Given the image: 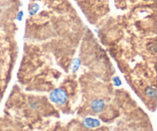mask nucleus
I'll return each mask as SVG.
<instances>
[{
  "label": "nucleus",
  "instance_id": "1",
  "mask_svg": "<svg viewBox=\"0 0 157 131\" xmlns=\"http://www.w3.org/2000/svg\"><path fill=\"white\" fill-rule=\"evenodd\" d=\"M50 99L55 104H64L67 101V94L61 89H56L51 93Z\"/></svg>",
  "mask_w": 157,
  "mask_h": 131
},
{
  "label": "nucleus",
  "instance_id": "2",
  "mask_svg": "<svg viewBox=\"0 0 157 131\" xmlns=\"http://www.w3.org/2000/svg\"><path fill=\"white\" fill-rule=\"evenodd\" d=\"M83 124L87 128H95L100 126L101 123L98 120L94 118H86L83 122Z\"/></svg>",
  "mask_w": 157,
  "mask_h": 131
},
{
  "label": "nucleus",
  "instance_id": "3",
  "mask_svg": "<svg viewBox=\"0 0 157 131\" xmlns=\"http://www.w3.org/2000/svg\"><path fill=\"white\" fill-rule=\"evenodd\" d=\"M104 107V101L101 100H96L91 104V109L94 113H100L103 110Z\"/></svg>",
  "mask_w": 157,
  "mask_h": 131
},
{
  "label": "nucleus",
  "instance_id": "4",
  "mask_svg": "<svg viewBox=\"0 0 157 131\" xmlns=\"http://www.w3.org/2000/svg\"><path fill=\"white\" fill-rule=\"evenodd\" d=\"M38 9H39V6H38V4H36V3H35V4H32V6H29V14H30L31 15H35V14L38 12Z\"/></svg>",
  "mask_w": 157,
  "mask_h": 131
},
{
  "label": "nucleus",
  "instance_id": "5",
  "mask_svg": "<svg viewBox=\"0 0 157 131\" xmlns=\"http://www.w3.org/2000/svg\"><path fill=\"white\" fill-rule=\"evenodd\" d=\"M23 16V12H20L19 13H18V16H17V19L18 20H21V17Z\"/></svg>",
  "mask_w": 157,
  "mask_h": 131
}]
</instances>
